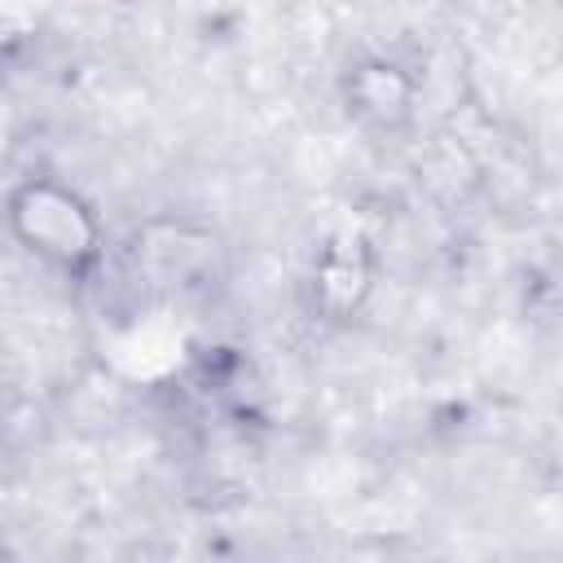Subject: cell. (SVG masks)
<instances>
[{
    "instance_id": "cell-1",
    "label": "cell",
    "mask_w": 563,
    "mask_h": 563,
    "mask_svg": "<svg viewBox=\"0 0 563 563\" xmlns=\"http://www.w3.org/2000/svg\"><path fill=\"white\" fill-rule=\"evenodd\" d=\"M4 224L26 255L70 277H84L88 268H97L106 246L97 207L57 176L18 180L4 198Z\"/></svg>"
},
{
    "instance_id": "cell-2",
    "label": "cell",
    "mask_w": 563,
    "mask_h": 563,
    "mask_svg": "<svg viewBox=\"0 0 563 563\" xmlns=\"http://www.w3.org/2000/svg\"><path fill=\"white\" fill-rule=\"evenodd\" d=\"M343 106L347 114L369 128V132H400L409 119H413V106H418V84L413 75L391 62V57H378V53H365L356 57L347 70H343Z\"/></svg>"
},
{
    "instance_id": "cell-3",
    "label": "cell",
    "mask_w": 563,
    "mask_h": 563,
    "mask_svg": "<svg viewBox=\"0 0 563 563\" xmlns=\"http://www.w3.org/2000/svg\"><path fill=\"white\" fill-rule=\"evenodd\" d=\"M308 286H312V312H321L325 321H347L374 286V255H369L365 238L352 229L334 233L321 246Z\"/></svg>"
},
{
    "instance_id": "cell-4",
    "label": "cell",
    "mask_w": 563,
    "mask_h": 563,
    "mask_svg": "<svg viewBox=\"0 0 563 563\" xmlns=\"http://www.w3.org/2000/svg\"><path fill=\"white\" fill-rule=\"evenodd\" d=\"M167 242H154L145 233V246H136V260L150 277V286L172 290V295H189V290H207V282L216 277V238L211 233H194L185 224H163Z\"/></svg>"
}]
</instances>
